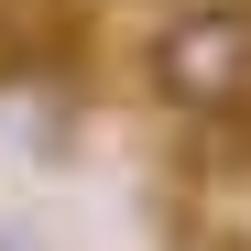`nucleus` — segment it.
<instances>
[{
  "label": "nucleus",
  "mask_w": 251,
  "mask_h": 251,
  "mask_svg": "<svg viewBox=\"0 0 251 251\" xmlns=\"http://www.w3.org/2000/svg\"><path fill=\"white\" fill-rule=\"evenodd\" d=\"M142 88L175 120H251V0H186L153 22L142 44Z\"/></svg>",
  "instance_id": "f257e3e1"
},
{
  "label": "nucleus",
  "mask_w": 251,
  "mask_h": 251,
  "mask_svg": "<svg viewBox=\"0 0 251 251\" xmlns=\"http://www.w3.org/2000/svg\"><path fill=\"white\" fill-rule=\"evenodd\" d=\"M0 251H44V229H33V219H0Z\"/></svg>",
  "instance_id": "f03ea898"
}]
</instances>
